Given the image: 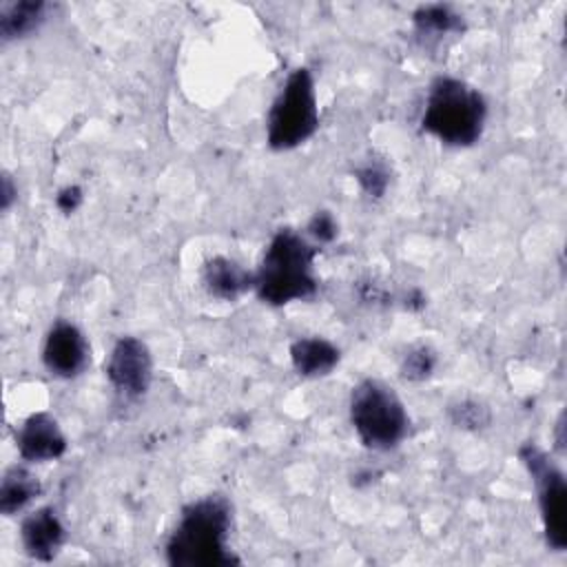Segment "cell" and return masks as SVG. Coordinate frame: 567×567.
<instances>
[{
    "instance_id": "cell-2",
    "label": "cell",
    "mask_w": 567,
    "mask_h": 567,
    "mask_svg": "<svg viewBox=\"0 0 567 567\" xmlns=\"http://www.w3.org/2000/svg\"><path fill=\"white\" fill-rule=\"evenodd\" d=\"M317 248L297 230L281 228L272 235L255 272V290L264 303L284 306L308 299L317 290L312 272Z\"/></svg>"
},
{
    "instance_id": "cell-8",
    "label": "cell",
    "mask_w": 567,
    "mask_h": 567,
    "mask_svg": "<svg viewBox=\"0 0 567 567\" xmlns=\"http://www.w3.org/2000/svg\"><path fill=\"white\" fill-rule=\"evenodd\" d=\"M42 363L51 374L62 379L82 374L89 363V343L82 330L71 321H55L44 337Z\"/></svg>"
},
{
    "instance_id": "cell-22",
    "label": "cell",
    "mask_w": 567,
    "mask_h": 567,
    "mask_svg": "<svg viewBox=\"0 0 567 567\" xmlns=\"http://www.w3.org/2000/svg\"><path fill=\"white\" fill-rule=\"evenodd\" d=\"M18 190L13 188V182H11V175H2V210H9V206L13 204Z\"/></svg>"
},
{
    "instance_id": "cell-18",
    "label": "cell",
    "mask_w": 567,
    "mask_h": 567,
    "mask_svg": "<svg viewBox=\"0 0 567 567\" xmlns=\"http://www.w3.org/2000/svg\"><path fill=\"white\" fill-rule=\"evenodd\" d=\"M354 175H357V182L361 184V188L372 197H381L390 184V175H388L385 166L379 162H368V164L359 166Z\"/></svg>"
},
{
    "instance_id": "cell-4",
    "label": "cell",
    "mask_w": 567,
    "mask_h": 567,
    "mask_svg": "<svg viewBox=\"0 0 567 567\" xmlns=\"http://www.w3.org/2000/svg\"><path fill=\"white\" fill-rule=\"evenodd\" d=\"M350 423L368 450L385 452L405 439L410 416L390 385L379 379H363L350 394Z\"/></svg>"
},
{
    "instance_id": "cell-19",
    "label": "cell",
    "mask_w": 567,
    "mask_h": 567,
    "mask_svg": "<svg viewBox=\"0 0 567 567\" xmlns=\"http://www.w3.org/2000/svg\"><path fill=\"white\" fill-rule=\"evenodd\" d=\"M308 230L319 241H332L337 237V221L328 210H317L308 224Z\"/></svg>"
},
{
    "instance_id": "cell-10",
    "label": "cell",
    "mask_w": 567,
    "mask_h": 567,
    "mask_svg": "<svg viewBox=\"0 0 567 567\" xmlns=\"http://www.w3.org/2000/svg\"><path fill=\"white\" fill-rule=\"evenodd\" d=\"M64 525L53 507H40L31 512L20 527V540L33 560H53L64 545Z\"/></svg>"
},
{
    "instance_id": "cell-7",
    "label": "cell",
    "mask_w": 567,
    "mask_h": 567,
    "mask_svg": "<svg viewBox=\"0 0 567 567\" xmlns=\"http://www.w3.org/2000/svg\"><path fill=\"white\" fill-rule=\"evenodd\" d=\"M106 377L128 399L146 394L153 379V359L137 337H120L106 361Z\"/></svg>"
},
{
    "instance_id": "cell-1",
    "label": "cell",
    "mask_w": 567,
    "mask_h": 567,
    "mask_svg": "<svg viewBox=\"0 0 567 567\" xmlns=\"http://www.w3.org/2000/svg\"><path fill=\"white\" fill-rule=\"evenodd\" d=\"M230 505L210 494L182 509L179 523L166 543V558L175 567H219L237 563L228 549Z\"/></svg>"
},
{
    "instance_id": "cell-15",
    "label": "cell",
    "mask_w": 567,
    "mask_h": 567,
    "mask_svg": "<svg viewBox=\"0 0 567 567\" xmlns=\"http://www.w3.org/2000/svg\"><path fill=\"white\" fill-rule=\"evenodd\" d=\"M412 20L421 35H432V38L463 29L461 16L447 4H423L414 11Z\"/></svg>"
},
{
    "instance_id": "cell-21",
    "label": "cell",
    "mask_w": 567,
    "mask_h": 567,
    "mask_svg": "<svg viewBox=\"0 0 567 567\" xmlns=\"http://www.w3.org/2000/svg\"><path fill=\"white\" fill-rule=\"evenodd\" d=\"M82 204V188L80 186H64L58 195H55V206L64 213V215H69V213H73L78 206Z\"/></svg>"
},
{
    "instance_id": "cell-3",
    "label": "cell",
    "mask_w": 567,
    "mask_h": 567,
    "mask_svg": "<svg viewBox=\"0 0 567 567\" xmlns=\"http://www.w3.org/2000/svg\"><path fill=\"white\" fill-rule=\"evenodd\" d=\"M485 117L487 104L478 89L456 78H439L427 91L421 126L447 146H470L481 137Z\"/></svg>"
},
{
    "instance_id": "cell-20",
    "label": "cell",
    "mask_w": 567,
    "mask_h": 567,
    "mask_svg": "<svg viewBox=\"0 0 567 567\" xmlns=\"http://www.w3.org/2000/svg\"><path fill=\"white\" fill-rule=\"evenodd\" d=\"M357 292H359V299L363 301V303H383V301H388V290L383 288V284H379L377 279H361L359 284H357Z\"/></svg>"
},
{
    "instance_id": "cell-13",
    "label": "cell",
    "mask_w": 567,
    "mask_h": 567,
    "mask_svg": "<svg viewBox=\"0 0 567 567\" xmlns=\"http://www.w3.org/2000/svg\"><path fill=\"white\" fill-rule=\"evenodd\" d=\"M47 4L40 0H20L0 4V35L4 42L35 31L44 22Z\"/></svg>"
},
{
    "instance_id": "cell-16",
    "label": "cell",
    "mask_w": 567,
    "mask_h": 567,
    "mask_svg": "<svg viewBox=\"0 0 567 567\" xmlns=\"http://www.w3.org/2000/svg\"><path fill=\"white\" fill-rule=\"evenodd\" d=\"M450 421L458 427V430H467V432H478L485 430L492 423V412L489 408L472 396L458 399L454 403H450L447 408Z\"/></svg>"
},
{
    "instance_id": "cell-14",
    "label": "cell",
    "mask_w": 567,
    "mask_h": 567,
    "mask_svg": "<svg viewBox=\"0 0 567 567\" xmlns=\"http://www.w3.org/2000/svg\"><path fill=\"white\" fill-rule=\"evenodd\" d=\"M40 494V481L20 465H13L4 472L0 483V512L11 516L24 509Z\"/></svg>"
},
{
    "instance_id": "cell-12",
    "label": "cell",
    "mask_w": 567,
    "mask_h": 567,
    "mask_svg": "<svg viewBox=\"0 0 567 567\" xmlns=\"http://www.w3.org/2000/svg\"><path fill=\"white\" fill-rule=\"evenodd\" d=\"M339 348L321 337H299L290 346V361L301 377H326L339 363Z\"/></svg>"
},
{
    "instance_id": "cell-9",
    "label": "cell",
    "mask_w": 567,
    "mask_h": 567,
    "mask_svg": "<svg viewBox=\"0 0 567 567\" xmlns=\"http://www.w3.org/2000/svg\"><path fill=\"white\" fill-rule=\"evenodd\" d=\"M16 447L24 461L47 463L66 452V436L49 412H35L16 432Z\"/></svg>"
},
{
    "instance_id": "cell-11",
    "label": "cell",
    "mask_w": 567,
    "mask_h": 567,
    "mask_svg": "<svg viewBox=\"0 0 567 567\" xmlns=\"http://www.w3.org/2000/svg\"><path fill=\"white\" fill-rule=\"evenodd\" d=\"M202 286L210 297L235 301L255 286V275L248 272L239 261L226 255H215L202 268Z\"/></svg>"
},
{
    "instance_id": "cell-6",
    "label": "cell",
    "mask_w": 567,
    "mask_h": 567,
    "mask_svg": "<svg viewBox=\"0 0 567 567\" xmlns=\"http://www.w3.org/2000/svg\"><path fill=\"white\" fill-rule=\"evenodd\" d=\"M520 461L536 483L538 507L543 518V529L547 545L563 551L567 545V487L563 472L551 463L545 450L536 443H525L520 447Z\"/></svg>"
},
{
    "instance_id": "cell-5",
    "label": "cell",
    "mask_w": 567,
    "mask_h": 567,
    "mask_svg": "<svg viewBox=\"0 0 567 567\" xmlns=\"http://www.w3.org/2000/svg\"><path fill=\"white\" fill-rule=\"evenodd\" d=\"M319 124V106H317V93H315V80L308 69H295L279 95L275 97L270 113H268V126L266 137L270 148L275 151H288L299 144H303Z\"/></svg>"
},
{
    "instance_id": "cell-17",
    "label": "cell",
    "mask_w": 567,
    "mask_h": 567,
    "mask_svg": "<svg viewBox=\"0 0 567 567\" xmlns=\"http://www.w3.org/2000/svg\"><path fill=\"white\" fill-rule=\"evenodd\" d=\"M436 368V352L425 346V343H416L412 348L405 350V354L401 357V377L408 381H425L432 377Z\"/></svg>"
}]
</instances>
